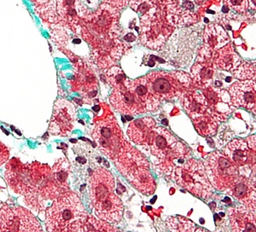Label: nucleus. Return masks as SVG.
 Instances as JSON below:
<instances>
[{
    "mask_svg": "<svg viewBox=\"0 0 256 232\" xmlns=\"http://www.w3.org/2000/svg\"><path fill=\"white\" fill-rule=\"evenodd\" d=\"M88 216L78 196L68 192L47 209L46 226L48 232H83Z\"/></svg>",
    "mask_w": 256,
    "mask_h": 232,
    "instance_id": "1",
    "label": "nucleus"
},
{
    "mask_svg": "<svg viewBox=\"0 0 256 232\" xmlns=\"http://www.w3.org/2000/svg\"><path fill=\"white\" fill-rule=\"evenodd\" d=\"M171 177L178 186L183 187L202 199H210L214 194V187L205 172L204 163L189 158L180 166H176Z\"/></svg>",
    "mask_w": 256,
    "mask_h": 232,
    "instance_id": "2",
    "label": "nucleus"
},
{
    "mask_svg": "<svg viewBox=\"0 0 256 232\" xmlns=\"http://www.w3.org/2000/svg\"><path fill=\"white\" fill-rule=\"evenodd\" d=\"M148 87L159 101L180 98L192 90L190 76L184 72L156 71L146 76Z\"/></svg>",
    "mask_w": 256,
    "mask_h": 232,
    "instance_id": "3",
    "label": "nucleus"
},
{
    "mask_svg": "<svg viewBox=\"0 0 256 232\" xmlns=\"http://www.w3.org/2000/svg\"><path fill=\"white\" fill-rule=\"evenodd\" d=\"M92 138L102 154L113 162L122 154L129 144L112 114L96 122Z\"/></svg>",
    "mask_w": 256,
    "mask_h": 232,
    "instance_id": "4",
    "label": "nucleus"
},
{
    "mask_svg": "<svg viewBox=\"0 0 256 232\" xmlns=\"http://www.w3.org/2000/svg\"><path fill=\"white\" fill-rule=\"evenodd\" d=\"M141 42L152 50H160L168 40L175 28L163 10L146 13L141 16Z\"/></svg>",
    "mask_w": 256,
    "mask_h": 232,
    "instance_id": "5",
    "label": "nucleus"
},
{
    "mask_svg": "<svg viewBox=\"0 0 256 232\" xmlns=\"http://www.w3.org/2000/svg\"><path fill=\"white\" fill-rule=\"evenodd\" d=\"M204 165L210 184L220 192H226L240 176L238 170L220 151L208 154Z\"/></svg>",
    "mask_w": 256,
    "mask_h": 232,
    "instance_id": "6",
    "label": "nucleus"
},
{
    "mask_svg": "<svg viewBox=\"0 0 256 232\" xmlns=\"http://www.w3.org/2000/svg\"><path fill=\"white\" fill-rule=\"evenodd\" d=\"M223 151L240 175L248 177V172L256 171V136L248 138L246 141L232 140Z\"/></svg>",
    "mask_w": 256,
    "mask_h": 232,
    "instance_id": "7",
    "label": "nucleus"
},
{
    "mask_svg": "<svg viewBox=\"0 0 256 232\" xmlns=\"http://www.w3.org/2000/svg\"><path fill=\"white\" fill-rule=\"evenodd\" d=\"M40 222L26 209L4 206L0 210V232H41Z\"/></svg>",
    "mask_w": 256,
    "mask_h": 232,
    "instance_id": "8",
    "label": "nucleus"
},
{
    "mask_svg": "<svg viewBox=\"0 0 256 232\" xmlns=\"http://www.w3.org/2000/svg\"><path fill=\"white\" fill-rule=\"evenodd\" d=\"M76 114V106L72 102L65 99L56 102L50 124V134L62 136L70 135L74 126Z\"/></svg>",
    "mask_w": 256,
    "mask_h": 232,
    "instance_id": "9",
    "label": "nucleus"
},
{
    "mask_svg": "<svg viewBox=\"0 0 256 232\" xmlns=\"http://www.w3.org/2000/svg\"><path fill=\"white\" fill-rule=\"evenodd\" d=\"M198 58L190 71L192 84L202 89H206L212 86L214 76V64L212 62V50L204 44L198 49Z\"/></svg>",
    "mask_w": 256,
    "mask_h": 232,
    "instance_id": "10",
    "label": "nucleus"
},
{
    "mask_svg": "<svg viewBox=\"0 0 256 232\" xmlns=\"http://www.w3.org/2000/svg\"><path fill=\"white\" fill-rule=\"evenodd\" d=\"M204 95L208 102L206 113L210 114L216 122H224L232 113L230 95L220 87L211 86L204 89Z\"/></svg>",
    "mask_w": 256,
    "mask_h": 232,
    "instance_id": "11",
    "label": "nucleus"
},
{
    "mask_svg": "<svg viewBox=\"0 0 256 232\" xmlns=\"http://www.w3.org/2000/svg\"><path fill=\"white\" fill-rule=\"evenodd\" d=\"M6 178L10 188L18 194H30L32 190L30 165H25L18 158H12L6 165Z\"/></svg>",
    "mask_w": 256,
    "mask_h": 232,
    "instance_id": "12",
    "label": "nucleus"
},
{
    "mask_svg": "<svg viewBox=\"0 0 256 232\" xmlns=\"http://www.w3.org/2000/svg\"><path fill=\"white\" fill-rule=\"evenodd\" d=\"M166 9V18L174 28H183L195 24L198 16L194 12L195 6L190 0H163Z\"/></svg>",
    "mask_w": 256,
    "mask_h": 232,
    "instance_id": "13",
    "label": "nucleus"
},
{
    "mask_svg": "<svg viewBox=\"0 0 256 232\" xmlns=\"http://www.w3.org/2000/svg\"><path fill=\"white\" fill-rule=\"evenodd\" d=\"M110 101L114 110L123 114L136 116L148 112L146 104L130 88L122 90L114 89Z\"/></svg>",
    "mask_w": 256,
    "mask_h": 232,
    "instance_id": "14",
    "label": "nucleus"
},
{
    "mask_svg": "<svg viewBox=\"0 0 256 232\" xmlns=\"http://www.w3.org/2000/svg\"><path fill=\"white\" fill-rule=\"evenodd\" d=\"M190 150L186 145L178 140L163 154L160 159L153 163L156 171L160 175H171L174 169L183 164L189 156Z\"/></svg>",
    "mask_w": 256,
    "mask_h": 232,
    "instance_id": "15",
    "label": "nucleus"
},
{
    "mask_svg": "<svg viewBox=\"0 0 256 232\" xmlns=\"http://www.w3.org/2000/svg\"><path fill=\"white\" fill-rule=\"evenodd\" d=\"M228 92L233 107L244 108L248 110L256 111V82L253 80H245L233 83Z\"/></svg>",
    "mask_w": 256,
    "mask_h": 232,
    "instance_id": "16",
    "label": "nucleus"
},
{
    "mask_svg": "<svg viewBox=\"0 0 256 232\" xmlns=\"http://www.w3.org/2000/svg\"><path fill=\"white\" fill-rule=\"evenodd\" d=\"M114 162L118 170L128 180H131L134 174H137L141 169L150 168L146 157L130 144H128L122 154Z\"/></svg>",
    "mask_w": 256,
    "mask_h": 232,
    "instance_id": "17",
    "label": "nucleus"
},
{
    "mask_svg": "<svg viewBox=\"0 0 256 232\" xmlns=\"http://www.w3.org/2000/svg\"><path fill=\"white\" fill-rule=\"evenodd\" d=\"M114 178L110 172L102 168L94 170L90 178L92 204L114 192Z\"/></svg>",
    "mask_w": 256,
    "mask_h": 232,
    "instance_id": "18",
    "label": "nucleus"
},
{
    "mask_svg": "<svg viewBox=\"0 0 256 232\" xmlns=\"http://www.w3.org/2000/svg\"><path fill=\"white\" fill-rule=\"evenodd\" d=\"M156 123L152 117H144L135 120L128 126L129 140L148 150L152 144Z\"/></svg>",
    "mask_w": 256,
    "mask_h": 232,
    "instance_id": "19",
    "label": "nucleus"
},
{
    "mask_svg": "<svg viewBox=\"0 0 256 232\" xmlns=\"http://www.w3.org/2000/svg\"><path fill=\"white\" fill-rule=\"evenodd\" d=\"M96 217L108 223H118L123 214V203L114 192L92 204Z\"/></svg>",
    "mask_w": 256,
    "mask_h": 232,
    "instance_id": "20",
    "label": "nucleus"
},
{
    "mask_svg": "<svg viewBox=\"0 0 256 232\" xmlns=\"http://www.w3.org/2000/svg\"><path fill=\"white\" fill-rule=\"evenodd\" d=\"M256 214V182L240 175L235 184L226 192Z\"/></svg>",
    "mask_w": 256,
    "mask_h": 232,
    "instance_id": "21",
    "label": "nucleus"
},
{
    "mask_svg": "<svg viewBox=\"0 0 256 232\" xmlns=\"http://www.w3.org/2000/svg\"><path fill=\"white\" fill-rule=\"evenodd\" d=\"M70 163L66 158H61L50 169V180L56 198L70 192Z\"/></svg>",
    "mask_w": 256,
    "mask_h": 232,
    "instance_id": "22",
    "label": "nucleus"
},
{
    "mask_svg": "<svg viewBox=\"0 0 256 232\" xmlns=\"http://www.w3.org/2000/svg\"><path fill=\"white\" fill-rule=\"evenodd\" d=\"M230 227L232 232H256V214L244 205L229 209Z\"/></svg>",
    "mask_w": 256,
    "mask_h": 232,
    "instance_id": "23",
    "label": "nucleus"
},
{
    "mask_svg": "<svg viewBox=\"0 0 256 232\" xmlns=\"http://www.w3.org/2000/svg\"><path fill=\"white\" fill-rule=\"evenodd\" d=\"M212 62L218 70L233 72L242 62V59L235 52L232 44L228 43L212 52Z\"/></svg>",
    "mask_w": 256,
    "mask_h": 232,
    "instance_id": "24",
    "label": "nucleus"
},
{
    "mask_svg": "<svg viewBox=\"0 0 256 232\" xmlns=\"http://www.w3.org/2000/svg\"><path fill=\"white\" fill-rule=\"evenodd\" d=\"M126 87L130 88L137 94L138 96L146 104L148 112L150 111L154 112V111L158 110V108L160 107V102L152 92L146 77L138 78L137 80H130L128 78Z\"/></svg>",
    "mask_w": 256,
    "mask_h": 232,
    "instance_id": "25",
    "label": "nucleus"
},
{
    "mask_svg": "<svg viewBox=\"0 0 256 232\" xmlns=\"http://www.w3.org/2000/svg\"><path fill=\"white\" fill-rule=\"evenodd\" d=\"M180 101L184 108L192 120L196 119L207 111V100L201 92L190 90L181 96Z\"/></svg>",
    "mask_w": 256,
    "mask_h": 232,
    "instance_id": "26",
    "label": "nucleus"
},
{
    "mask_svg": "<svg viewBox=\"0 0 256 232\" xmlns=\"http://www.w3.org/2000/svg\"><path fill=\"white\" fill-rule=\"evenodd\" d=\"M177 141V138L168 130L162 128H156L152 144L148 150L152 156L154 157V162L160 159L165 152Z\"/></svg>",
    "mask_w": 256,
    "mask_h": 232,
    "instance_id": "27",
    "label": "nucleus"
},
{
    "mask_svg": "<svg viewBox=\"0 0 256 232\" xmlns=\"http://www.w3.org/2000/svg\"><path fill=\"white\" fill-rule=\"evenodd\" d=\"M204 44H206L212 52L230 43V38L223 28L218 24H210L204 32Z\"/></svg>",
    "mask_w": 256,
    "mask_h": 232,
    "instance_id": "28",
    "label": "nucleus"
},
{
    "mask_svg": "<svg viewBox=\"0 0 256 232\" xmlns=\"http://www.w3.org/2000/svg\"><path fill=\"white\" fill-rule=\"evenodd\" d=\"M38 16L49 24H58L56 0H30Z\"/></svg>",
    "mask_w": 256,
    "mask_h": 232,
    "instance_id": "29",
    "label": "nucleus"
},
{
    "mask_svg": "<svg viewBox=\"0 0 256 232\" xmlns=\"http://www.w3.org/2000/svg\"><path fill=\"white\" fill-rule=\"evenodd\" d=\"M129 180L135 188L147 196L154 194L156 190V183L152 177L150 168L141 169Z\"/></svg>",
    "mask_w": 256,
    "mask_h": 232,
    "instance_id": "30",
    "label": "nucleus"
},
{
    "mask_svg": "<svg viewBox=\"0 0 256 232\" xmlns=\"http://www.w3.org/2000/svg\"><path fill=\"white\" fill-rule=\"evenodd\" d=\"M192 120H193L196 130L202 136H214L217 132L218 123L212 116H210V114L205 113L200 117Z\"/></svg>",
    "mask_w": 256,
    "mask_h": 232,
    "instance_id": "31",
    "label": "nucleus"
},
{
    "mask_svg": "<svg viewBox=\"0 0 256 232\" xmlns=\"http://www.w3.org/2000/svg\"><path fill=\"white\" fill-rule=\"evenodd\" d=\"M106 78L107 82L114 89L122 90L126 89V84L128 82V78L125 74V72L118 67H112L106 72Z\"/></svg>",
    "mask_w": 256,
    "mask_h": 232,
    "instance_id": "32",
    "label": "nucleus"
},
{
    "mask_svg": "<svg viewBox=\"0 0 256 232\" xmlns=\"http://www.w3.org/2000/svg\"><path fill=\"white\" fill-rule=\"evenodd\" d=\"M166 223L171 232H192L196 230L195 224L181 216L169 217Z\"/></svg>",
    "mask_w": 256,
    "mask_h": 232,
    "instance_id": "33",
    "label": "nucleus"
},
{
    "mask_svg": "<svg viewBox=\"0 0 256 232\" xmlns=\"http://www.w3.org/2000/svg\"><path fill=\"white\" fill-rule=\"evenodd\" d=\"M117 229L111 226L107 221L96 218L88 215L84 222L83 232H116Z\"/></svg>",
    "mask_w": 256,
    "mask_h": 232,
    "instance_id": "34",
    "label": "nucleus"
},
{
    "mask_svg": "<svg viewBox=\"0 0 256 232\" xmlns=\"http://www.w3.org/2000/svg\"><path fill=\"white\" fill-rule=\"evenodd\" d=\"M129 6L134 12L143 14L159 10L153 0H130Z\"/></svg>",
    "mask_w": 256,
    "mask_h": 232,
    "instance_id": "35",
    "label": "nucleus"
},
{
    "mask_svg": "<svg viewBox=\"0 0 256 232\" xmlns=\"http://www.w3.org/2000/svg\"><path fill=\"white\" fill-rule=\"evenodd\" d=\"M233 74L239 80H256V64L242 62Z\"/></svg>",
    "mask_w": 256,
    "mask_h": 232,
    "instance_id": "36",
    "label": "nucleus"
},
{
    "mask_svg": "<svg viewBox=\"0 0 256 232\" xmlns=\"http://www.w3.org/2000/svg\"><path fill=\"white\" fill-rule=\"evenodd\" d=\"M224 6L227 9H230L238 14H247L250 8L248 0H224Z\"/></svg>",
    "mask_w": 256,
    "mask_h": 232,
    "instance_id": "37",
    "label": "nucleus"
},
{
    "mask_svg": "<svg viewBox=\"0 0 256 232\" xmlns=\"http://www.w3.org/2000/svg\"><path fill=\"white\" fill-rule=\"evenodd\" d=\"M10 152L6 145L0 142V166L7 162L9 160Z\"/></svg>",
    "mask_w": 256,
    "mask_h": 232,
    "instance_id": "38",
    "label": "nucleus"
}]
</instances>
